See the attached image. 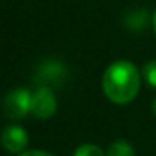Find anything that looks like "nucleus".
<instances>
[{
    "label": "nucleus",
    "instance_id": "obj_1",
    "mask_svg": "<svg viewBox=\"0 0 156 156\" xmlns=\"http://www.w3.org/2000/svg\"><path fill=\"white\" fill-rule=\"evenodd\" d=\"M105 96L115 104H129L140 91V75L131 62L118 60L107 67L102 78Z\"/></svg>",
    "mask_w": 156,
    "mask_h": 156
},
{
    "label": "nucleus",
    "instance_id": "obj_6",
    "mask_svg": "<svg viewBox=\"0 0 156 156\" xmlns=\"http://www.w3.org/2000/svg\"><path fill=\"white\" fill-rule=\"evenodd\" d=\"M40 75H42V78H45V80H56V78H60L64 75V67L60 64H56V62H47L40 69Z\"/></svg>",
    "mask_w": 156,
    "mask_h": 156
},
{
    "label": "nucleus",
    "instance_id": "obj_7",
    "mask_svg": "<svg viewBox=\"0 0 156 156\" xmlns=\"http://www.w3.org/2000/svg\"><path fill=\"white\" fill-rule=\"evenodd\" d=\"M75 156H105V154H104V151L98 145L83 144V145H80L76 151H75Z\"/></svg>",
    "mask_w": 156,
    "mask_h": 156
},
{
    "label": "nucleus",
    "instance_id": "obj_11",
    "mask_svg": "<svg viewBox=\"0 0 156 156\" xmlns=\"http://www.w3.org/2000/svg\"><path fill=\"white\" fill-rule=\"evenodd\" d=\"M153 111H154V115H156V100H154V104H153Z\"/></svg>",
    "mask_w": 156,
    "mask_h": 156
},
{
    "label": "nucleus",
    "instance_id": "obj_3",
    "mask_svg": "<svg viewBox=\"0 0 156 156\" xmlns=\"http://www.w3.org/2000/svg\"><path fill=\"white\" fill-rule=\"evenodd\" d=\"M31 113L37 118H40V120L51 118L56 113V98H55L53 91L47 85H40L38 89L33 93Z\"/></svg>",
    "mask_w": 156,
    "mask_h": 156
},
{
    "label": "nucleus",
    "instance_id": "obj_9",
    "mask_svg": "<svg viewBox=\"0 0 156 156\" xmlns=\"http://www.w3.org/2000/svg\"><path fill=\"white\" fill-rule=\"evenodd\" d=\"M20 156H55V154L45 153V151H27V153H22Z\"/></svg>",
    "mask_w": 156,
    "mask_h": 156
},
{
    "label": "nucleus",
    "instance_id": "obj_4",
    "mask_svg": "<svg viewBox=\"0 0 156 156\" xmlns=\"http://www.w3.org/2000/svg\"><path fill=\"white\" fill-rule=\"evenodd\" d=\"M0 140H2L4 149H7L9 153H20V151H24L26 145H27V142H29L27 133H26L22 127H18V125L7 127V129L2 133Z\"/></svg>",
    "mask_w": 156,
    "mask_h": 156
},
{
    "label": "nucleus",
    "instance_id": "obj_10",
    "mask_svg": "<svg viewBox=\"0 0 156 156\" xmlns=\"http://www.w3.org/2000/svg\"><path fill=\"white\" fill-rule=\"evenodd\" d=\"M153 26H154V31H156V11H154V15H153Z\"/></svg>",
    "mask_w": 156,
    "mask_h": 156
},
{
    "label": "nucleus",
    "instance_id": "obj_8",
    "mask_svg": "<svg viewBox=\"0 0 156 156\" xmlns=\"http://www.w3.org/2000/svg\"><path fill=\"white\" fill-rule=\"evenodd\" d=\"M144 76H145V80H147L149 85L156 87V60L145 64V67H144Z\"/></svg>",
    "mask_w": 156,
    "mask_h": 156
},
{
    "label": "nucleus",
    "instance_id": "obj_5",
    "mask_svg": "<svg viewBox=\"0 0 156 156\" xmlns=\"http://www.w3.org/2000/svg\"><path fill=\"white\" fill-rule=\"evenodd\" d=\"M107 156H134V149L129 142L125 140H116L115 144H111Z\"/></svg>",
    "mask_w": 156,
    "mask_h": 156
},
{
    "label": "nucleus",
    "instance_id": "obj_2",
    "mask_svg": "<svg viewBox=\"0 0 156 156\" xmlns=\"http://www.w3.org/2000/svg\"><path fill=\"white\" fill-rule=\"evenodd\" d=\"M31 100H33V93H29L27 89L11 91L4 100L5 116L11 120H20V118L27 116L31 113Z\"/></svg>",
    "mask_w": 156,
    "mask_h": 156
}]
</instances>
